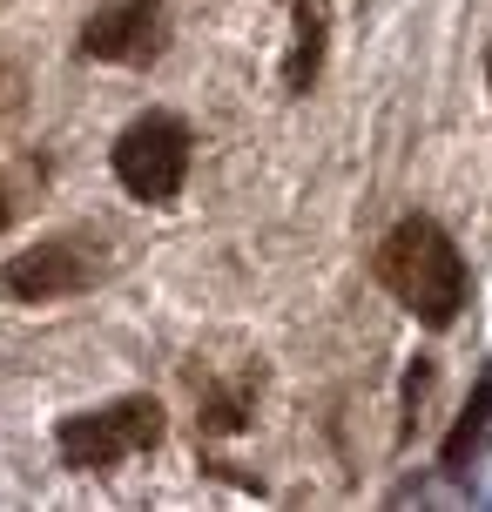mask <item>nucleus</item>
<instances>
[{"mask_svg": "<svg viewBox=\"0 0 492 512\" xmlns=\"http://www.w3.org/2000/svg\"><path fill=\"white\" fill-rule=\"evenodd\" d=\"M317 68H324V7L297 0L290 7V54H284V95H311Z\"/></svg>", "mask_w": 492, "mask_h": 512, "instance_id": "nucleus-6", "label": "nucleus"}, {"mask_svg": "<svg viewBox=\"0 0 492 512\" xmlns=\"http://www.w3.org/2000/svg\"><path fill=\"white\" fill-rule=\"evenodd\" d=\"M162 438V405L156 398H115L102 411H68L54 425V452L68 472H115V465L142 459Z\"/></svg>", "mask_w": 492, "mask_h": 512, "instance_id": "nucleus-4", "label": "nucleus"}, {"mask_svg": "<svg viewBox=\"0 0 492 512\" xmlns=\"http://www.w3.org/2000/svg\"><path fill=\"white\" fill-rule=\"evenodd\" d=\"M189 162H196V135L169 108L135 115L115 135V149H108V169H115V182L129 189L135 203H176L182 182H189Z\"/></svg>", "mask_w": 492, "mask_h": 512, "instance_id": "nucleus-2", "label": "nucleus"}, {"mask_svg": "<svg viewBox=\"0 0 492 512\" xmlns=\"http://www.w3.org/2000/svg\"><path fill=\"white\" fill-rule=\"evenodd\" d=\"M169 41V14L162 0H108L81 21V54L108 61V68H149Z\"/></svg>", "mask_w": 492, "mask_h": 512, "instance_id": "nucleus-5", "label": "nucleus"}, {"mask_svg": "<svg viewBox=\"0 0 492 512\" xmlns=\"http://www.w3.org/2000/svg\"><path fill=\"white\" fill-rule=\"evenodd\" d=\"M14 216H21V189H14V182H0V230H7Z\"/></svg>", "mask_w": 492, "mask_h": 512, "instance_id": "nucleus-8", "label": "nucleus"}, {"mask_svg": "<svg viewBox=\"0 0 492 512\" xmlns=\"http://www.w3.org/2000/svg\"><path fill=\"white\" fill-rule=\"evenodd\" d=\"M108 277V243L88 230H54L41 243H27L21 256L0 263V297L7 304H61L81 297Z\"/></svg>", "mask_w": 492, "mask_h": 512, "instance_id": "nucleus-3", "label": "nucleus"}, {"mask_svg": "<svg viewBox=\"0 0 492 512\" xmlns=\"http://www.w3.org/2000/svg\"><path fill=\"white\" fill-rule=\"evenodd\" d=\"M486 418H492V378H479V391H472L466 418H459V425H452V438H445V452H439V459L452 465V472H459V465H466L472 452H479V445H486Z\"/></svg>", "mask_w": 492, "mask_h": 512, "instance_id": "nucleus-7", "label": "nucleus"}, {"mask_svg": "<svg viewBox=\"0 0 492 512\" xmlns=\"http://www.w3.org/2000/svg\"><path fill=\"white\" fill-rule=\"evenodd\" d=\"M486 88H492V54H486Z\"/></svg>", "mask_w": 492, "mask_h": 512, "instance_id": "nucleus-9", "label": "nucleus"}, {"mask_svg": "<svg viewBox=\"0 0 492 512\" xmlns=\"http://www.w3.org/2000/svg\"><path fill=\"white\" fill-rule=\"evenodd\" d=\"M378 283L412 310L425 331H452L459 310L472 304L466 256H459V243L432 216H405V223L385 230V243H378Z\"/></svg>", "mask_w": 492, "mask_h": 512, "instance_id": "nucleus-1", "label": "nucleus"}]
</instances>
